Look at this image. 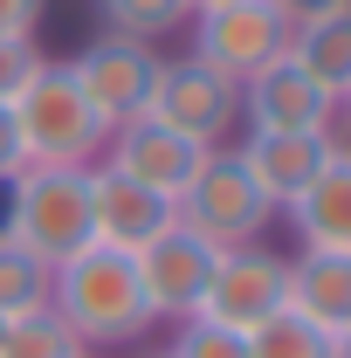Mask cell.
Listing matches in <instances>:
<instances>
[{"instance_id":"6da1fadb","label":"cell","mask_w":351,"mask_h":358,"mask_svg":"<svg viewBox=\"0 0 351 358\" xmlns=\"http://www.w3.org/2000/svg\"><path fill=\"white\" fill-rule=\"evenodd\" d=\"M48 310L76 331L83 352H103V345H131L152 331V310H145V289H138V262L117 255V248H76L48 268Z\"/></svg>"},{"instance_id":"7a4b0ae2","label":"cell","mask_w":351,"mask_h":358,"mask_svg":"<svg viewBox=\"0 0 351 358\" xmlns=\"http://www.w3.org/2000/svg\"><path fill=\"white\" fill-rule=\"evenodd\" d=\"M0 234L35 248L48 268L76 248H89V166H21L7 179Z\"/></svg>"},{"instance_id":"3957f363","label":"cell","mask_w":351,"mask_h":358,"mask_svg":"<svg viewBox=\"0 0 351 358\" xmlns=\"http://www.w3.org/2000/svg\"><path fill=\"white\" fill-rule=\"evenodd\" d=\"M7 117L21 131L28 166H96V152L110 138V124L83 103V90H76V76L62 62H42L35 83L7 103Z\"/></svg>"},{"instance_id":"277c9868","label":"cell","mask_w":351,"mask_h":358,"mask_svg":"<svg viewBox=\"0 0 351 358\" xmlns=\"http://www.w3.org/2000/svg\"><path fill=\"white\" fill-rule=\"evenodd\" d=\"M173 214H179V227H186V234H200L207 248L262 241L268 221H275L268 193L248 179V166H241V152H234V145H214V152L200 159V173L186 179V193L173 200Z\"/></svg>"},{"instance_id":"5b68a950","label":"cell","mask_w":351,"mask_h":358,"mask_svg":"<svg viewBox=\"0 0 351 358\" xmlns=\"http://www.w3.org/2000/svg\"><path fill=\"white\" fill-rule=\"evenodd\" d=\"M275 310H289V262L268 248V241H241V248H220L214 255V275L200 289L193 317H207L220 331H255L268 324Z\"/></svg>"},{"instance_id":"8992f818","label":"cell","mask_w":351,"mask_h":358,"mask_svg":"<svg viewBox=\"0 0 351 358\" xmlns=\"http://www.w3.org/2000/svg\"><path fill=\"white\" fill-rule=\"evenodd\" d=\"M76 90H83V103L117 131V124H131L138 110L152 103V83H159V69H166V55L152 42H131V35H96L83 55H69L62 62Z\"/></svg>"},{"instance_id":"52a82bcc","label":"cell","mask_w":351,"mask_h":358,"mask_svg":"<svg viewBox=\"0 0 351 358\" xmlns=\"http://www.w3.org/2000/svg\"><path fill=\"white\" fill-rule=\"evenodd\" d=\"M159 124L186 131L193 145H227V131L241 124V83L207 69L200 55H173L152 83V103H145Z\"/></svg>"},{"instance_id":"ba28073f","label":"cell","mask_w":351,"mask_h":358,"mask_svg":"<svg viewBox=\"0 0 351 358\" xmlns=\"http://www.w3.org/2000/svg\"><path fill=\"white\" fill-rule=\"evenodd\" d=\"M282 48H289V21L268 0H227V7H200L193 14V55L207 69H220V76H234V83H248Z\"/></svg>"},{"instance_id":"9c48e42d","label":"cell","mask_w":351,"mask_h":358,"mask_svg":"<svg viewBox=\"0 0 351 358\" xmlns=\"http://www.w3.org/2000/svg\"><path fill=\"white\" fill-rule=\"evenodd\" d=\"M338 117H345V103L317 83L289 48L241 83V124L248 131H338Z\"/></svg>"},{"instance_id":"30bf717a","label":"cell","mask_w":351,"mask_h":358,"mask_svg":"<svg viewBox=\"0 0 351 358\" xmlns=\"http://www.w3.org/2000/svg\"><path fill=\"white\" fill-rule=\"evenodd\" d=\"M207 152H214V145H193L186 131L159 124L152 110H138L131 124H117V131L103 138V166H117L124 179L152 186V193H166V200L186 193V179L200 173V159H207Z\"/></svg>"},{"instance_id":"8fae6325","label":"cell","mask_w":351,"mask_h":358,"mask_svg":"<svg viewBox=\"0 0 351 358\" xmlns=\"http://www.w3.org/2000/svg\"><path fill=\"white\" fill-rule=\"evenodd\" d=\"M214 255L220 248H207L200 234H186V227H166V234H152L145 248H138V289H145V310H152V324L159 317H193V303H200V289H207V275H214Z\"/></svg>"},{"instance_id":"7c38bea8","label":"cell","mask_w":351,"mask_h":358,"mask_svg":"<svg viewBox=\"0 0 351 358\" xmlns=\"http://www.w3.org/2000/svg\"><path fill=\"white\" fill-rule=\"evenodd\" d=\"M179 214L166 193H152V186H138L124 179L117 166H89V241L96 248H117V255H138L152 234H166Z\"/></svg>"},{"instance_id":"4fadbf2b","label":"cell","mask_w":351,"mask_h":358,"mask_svg":"<svg viewBox=\"0 0 351 358\" xmlns=\"http://www.w3.org/2000/svg\"><path fill=\"white\" fill-rule=\"evenodd\" d=\"M234 152H241L248 179L268 193V207L282 214V207L303 193L310 179L338 159V131H248Z\"/></svg>"},{"instance_id":"5bb4252c","label":"cell","mask_w":351,"mask_h":358,"mask_svg":"<svg viewBox=\"0 0 351 358\" xmlns=\"http://www.w3.org/2000/svg\"><path fill=\"white\" fill-rule=\"evenodd\" d=\"M289 310L317 331L351 324V248H296L289 255Z\"/></svg>"},{"instance_id":"9a60e30c","label":"cell","mask_w":351,"mask_h":358,"mask_svg":"<svg viewBox=\"0 0 351 358\" xmlns=\"http://www.w3.org/2000/svg\"><path fill=\"white\" fill-rule=\"evenodd\" d=\"M282 214H289L303 248H351V152L345 145H338V159L310 179Z\"/></svg>"},{"instance_id":"2e32d148","label":"cell","mask_w":351,"mask_h":358,"mask_svg":"<svg viewBox=\"0 0 351 358\" xmlns=\"http://www.w3.org/2000/svg\"><path fill=\"white\" fill-rule=\"evenodd\" d=\"M289 55H296L338 103H345V90H351V7H345V14H324V21L289 28Z\"/></svg>"},{"instance_id":"e0dca14e","label":"cell","mask_w":351,"mask_h":358,"mask_svg":"<svg viewBox=\"0 0 351 358\" xmlns=\"http://www.w3.org/2000/svg\"><path fill=\"white\" fill-rule=\"evenodd\" d=\"M76 352H83V345H76V331L48 310V303L0 317V358H76Z\"/></svg>"},{"instance_id":"ac0fdd59","label":"cell","mask_w":351,"mask_h":358,"mask_svg":"<svg viewBox=\"0 0 351 358\" xmlns=\"http://www.w3.org/2000/svg\"><path fill=\"white\" fill-rule=\"evenodd\" d=\"M35 303H48V262L14 234H0V317L35 310Z\"/></svg>"},{"instance_id":"d6986e66","label":"cell","mask_w":351,"mask_h":358,"mask_svg":"<svg viewBox=\"0 0 351 358\" xmlns=\"http://www.w3.org/2000/svg\"><path fill=\"white\" fill-rule=\"evenodd\" d=\"M248 358H331V331H317L296 310H275L268 324L248 331Z\"/></svg>"},{"instance_id":"ffe728a7","label":"cell","mask_w":351,"mask_h":358,"mask_svg":"<svg viewBox=\"0 0 351 358\" xmlns=\"http://www.w3.org/2000/svg\"><path fill=\"white\" fill-rule=\"evenodd\" d=\"M96 14H103V35L159 42V35H173L193 7H186V0H96Z\"/></svg>"},{"instance_id":"44dd1931","label":"cell","mask_w":351,"mask_h":358,"mask_svg":"<svg viewBox=\"0 0 351 358\" xmlns=\"http://www.w3.org/2000/svg\"><path fill=\"white\" fill-rule=\"evenodd\" d=\"M166 358H248V338H241V331H220L207 317H179Z\"/></svg>"},{"instance_id":"7402d4cb","label":"cell","mask_w":351,"mask_h":358,"mask_svg":"<svg viewBox=\"0 0 351 358\" xmlns=\"http://www.w3.org/2000/svg\"><path fill=\"white\" fill-rule=\"evenodd\" d=\"M42 62H48V55H42L35 42H0V110L35 83V69H42Z\"/></svg>"},{"instance_id":"603a6c76","label":"cell","mask_w":351,"mask_h":358,"mask_svg":"<svg viewBox=\"0 0 351 358\" xmlns=\"http://www.w3.org/2000/svg\"><path fill=\"white\" fill-rule=\"evenodd\" d=\"M48 0H0V42H35Z\"/></svg>"},{"instance_id":"cb8c5ba5","label":"cell","mask_w":351,"mask_h":358,"mask_svg":"<svg viewBox=\"0 0 351 358\" xmlns=\"http://www.w3.org/2000/svg\"><path fill=\"white\" fill-rule=\"evenodd\" d=\"M268 7H275L289 28H303V21H324V14H345L351 0H268Z\"/></svg>"},{"instance_id":"d4e9b609","label":"cell","mask_w":351,"mask_h":358,"mask_svg":"<svg viewBox=\"0 0 351 358\" xmlns=\"http://www.w3.org/2000/svg\"><path fill=\"white\" fill-rule=\"evenodd\" d=\"M21 166H28V152H21V131H14V117L0 110V186L21 173Z\"/></svg>"},{"instance_id":"484cf974","label":"cell","mask_w":351,"mask_h":358,"mask_svg":"<svg viewBox=\"0 0 351 358\" xmlns=\"http://www.w3.org/2000/svg\"><path fill=\"white\" fill-rule=\"evenodd\" d=\"M331 358H351V324H345V331H331Z\"/></svg>"},{"instance_id":"4316f807","label":"cell","mask_w":351,"mask_h":358,"mask_svg":"<svg viewBox=\"0 0 351 358\" xmlns=\"http://www.w3.org/2000/svg\"><path fill=\"white\" fill-rule=\"evenodd\" d=\"M186 7H193V14H200V7H227V0H186Z\"/></svg>"},{"instance_id":"83f0119b","label":"cell","mask_w":351,"mask_h":358,"mask_svg":"<svg viewBox=\"0 0 351 358\" xmlns=\"http://www.w3.org/2000/svg\"><path fill=\"white\" fill-rule=\"evenodd\" d=\"M138 358H166V352H138Z\"/></svg>"},{"instance_id":"f1b7e54d","label":"cell","mask_w":351,"mask_h":358,"mask_svg":"<svg viewBox=\"0 0 351 358\" xmlns=\"http://www.w3.org/2000/svg\"><path fill=\"white\" fill-rule=\"evenodd\" d=\"M345 110H351V90H345Z\"/></svg>"},{"instance_id":"f546056e","label":"cell","mask_w":351,"mask_h":358,"mask_svg":"<svg viewBox=\"0 0 351 358\" xmlns=\"http://www.w3.org/2000/svg\"><path fill=\"white\" fill-rule=\"evenodd\" d=\"M76 358H96V352H76Z\"/></svg>"}]
</instances>
